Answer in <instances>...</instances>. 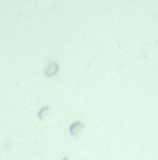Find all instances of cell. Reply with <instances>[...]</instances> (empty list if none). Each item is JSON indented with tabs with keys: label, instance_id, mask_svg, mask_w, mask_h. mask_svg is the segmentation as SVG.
Wrapping results in <instances>:
<instances>
[{
	"label": "cell",
	"instance_id": "obj_3",
	"mask_svg": "<svg viewBox=\"0 0 158 160\" xmlns=\"http://www.w3.org/2000/svg\"><path fill=\"white\" fill-rule=\"evenodd\" d=\"M49 113H50V108H49V106H43V108H39V112H37V117H39V119H45V117H49Z\"/></svg>",
	"mask_w": 158,
	"mask_h": 160
},
{
	"label": "cell",
	"instance_id": "obj_4",
	"mask_svg": "<svg viewBox=\"0 0 158 160\" xmlns=\"http://www.w3.org/2000/svg\"><path fill=\"white\" fill-rule=\"evenodd\" d=\"M61 160H69V158H61Z\"/></svg>",
	"mask_w": 158,
	"mask_h": 160
},
{
	"label": "cell",
	"instance_id": "obj_1",
	"mask_svg": "<svg viewBox=\"0 0 158 160\" xmlns=\"http://www.w3.org/2000/svg\"><path fill=\"white\" fill-rule=\"evenodd\" d=\"M84 127H86V125H84L82 121H75V123L69 125V134H71V136H80V132L84 130Z\"/></svg>",
	"mask_w": 158,
	"mask_h": 160
},
{
	"label": "cell",
	"instance_id": "obj_2",
	"mask_svg": "<svg viewBox=\"0 0 158 160\" xmlns=\"http://www.w3.org/2000/svg\"><path fill=\"white\" fill-rule=\"evenodd\" d=\"M58 71H60V65L56 61H50L47 67H45V76H54Z\"/></svg>",
	"mask_w": 158,
	"mask_h": 160
}]
</instances>
